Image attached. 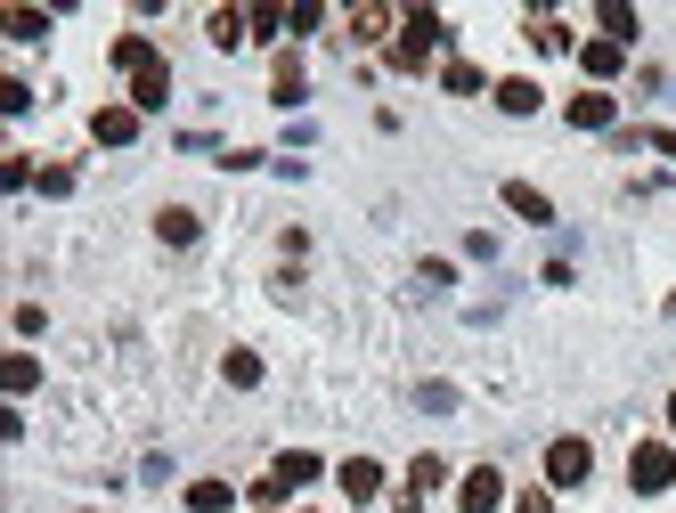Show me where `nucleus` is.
<instances>
[{"label":"nucleus","instance_id":"9d476101","mask_svg":"<svg viewBox=\"0 0 676 513\" xmlns=\"http://www.w3.org/2000/svg\"><path fill=\"white\" fill-rule=\"evenodd\" d=\"M628 33H636V9H628V0H603V9H596V41H620V50H628Z\"/></svg>","mask_w":676,"mask_h":513},{"label":"nucleus","instance_id":"393cba45","mask_svg":"<svg viewBox=\"0 0 676 513\" xmlns=\"http://www.w3.org/2000/svg\"><path fill=\"white\" fill-rule=\"evenodd\" d=\"M74 188V163H41V196H66Z\"/></svg>","mask_w":676,"mask_h":513},{"label":"nucleus","instance_id":"aec40b11","mask_svg":"<svg viewBox=\"0 0 676 513\" xmlns=\"http://www.w3.org/2000/svg\"><path fill=\"white\" fill-rule=\"evenodd\" d=\"M0 25H9V41H41L50 33V9H9Z\"/></svg>","mask_w":676,"mask_h":513},{"label":"nucleus","instance_id":"20e7f679","mask_svg":"<svg viewBox=\"0 0 676 513\" xmlns=\"http://www.w3.org/2000/svg\"><path fill=\"white\" fill-rule=\"evenodd\" d=\"M498 498H505V481H498V465H473V473L457 481V505L465 513H498Z\"/></svg>","mask_w":676,"mask_h":513},{"label":"nucleus","instance_id":"f8f14e48","mask_svg":"<svg viewBox=\"0 0 676 513\" xmlns=\"http://www.w3.org/2000/svg\"><path fill=\"white\" fill-rule=\"evenodd\" d=\"M155 237H163V244H196V237H204V220L188 212V204H172V212H155Z\"/></svg>","mask_w":676,"mask_h":513},{"label":"nucleus","instance_id":"4be33fe9","mask_svg":"<svg viewBox=\"0 0 676 513\" xmlns=\"http://www.w3.org/2000/svg\"><path fill=\"white\" fill-rule=\"evenodd\" d=\"M530 41H538L546 57H570V33L555 25V17H530Z\"/></svg>","mask_w":676,"mask_h":513},{"label":"nucleus","instance_id":"ddd939ff","mask_svg":"<svg viewBox=\"0 0 676 513\" xmlns=\"http://www.w3.org/2000/svg\"><path fill=\"white\" fill-rule=\"evenodd\" d=\"M579 66L596 74V81H611V74L628 66V50H620V41H587V50H579Z\"/></svg>","mask_w":676,"mask_h":513},{"label":"nucleus","instance_id":"39448f33","mask_svg":"<svg viewBox=\"0 0 676 513\" xmlns=\"http://www.w3.org/2000/svg\"><path fill=\"white\" fill-rule=\"evenodd\" d=\"M163 98H172V66H163V57H148V66L131 74V107H139V114H155Z\"/></svg>","mask_w":676,"mask_h":513},{"label":"nucleus","instance_id":"9b49d317","mask_svg":"<svg viewBox=\"0 0 676 513\" xmlns=\"http://www.w3.org/2000/svg\"><path fill=\"white\" fill-rule=\"evenodd\" d=\"M440 90H448V98H481V90H489V74H481V66H465V57H448V66H440Z\"/></svg>","mask_w":676,"mask_h":513},{"label":"nucleus","instance_id":"7ed1b4c3","mask_svg":"<svg viewBox=\"0 0 676 513\" xmlns=\"http://www.w3.org/2000/svg\"><path fill=\"white\" fill-rule=\"evenodd\" d=\"M628 481H636V489H644V498H661V489L676 481V457H668V448H661V440H644V448H636V457H628Z\"/></svg>","mask_w":676,"mask_h":513},{"label":"nucleus","instance_id":"f03ea898","mask_svg":"<svg viewBox=\"0 0 676 513\" xmlns=\"http://www.w3.org/2000/svg\"><path fill=\"white\" fill-rule=\"evenodd\" d=\"M587 473H596V448H587V440H555V448H546V481H555V489H579Z\"/></svg>","mask_w":676,"mask_h":513},{"label":"nucleus","instance_id":"6ab92c4d","mask_svg":"<svg viewBox=\"0 0 676 513\" xmlns=\"http://www.w3.org/2000/svg\"><path fill=\"white\" fill-rule=\"evenodd\" d=\"M229 481H188V513H229Z\"/></svg>","mask_w":676,"mask_h":513},{"label":"nucleus","instance_id":"2eb2a0df","mask_svg":"<svg viewBox=\"0 0 676 513\" xmlns=\"http://www.w3.org/2000/svg\"><path fill=\"white\" fill-rule=\"evenodd\" d=\"M498 107H505V114H538V81H530V74L498 81Z\"/></svg>","mask_w":676,"mask_h":513},{"label":"nucleus","instance_id":"4468645a","mask_svg":"<svg viewBox=\"0 0 676 513\" xmlns=\"http://www.w3.org/2000/svg\"><path fill=\"white\" fill-rule=\"evenodd\" d=\"M392 25H400L392 9H351V41H400Z\"/></svg>","mask_w":676,"mask_h":513},{"label":"nucleus","instance_id":"a211bd4d","mask_svg":"<svg viewBox=\"0 0 676 513\" xmlns=\"http://www.w3.org/2000/svg\"><path fill=\"white\" fill-rule=\"evenodd\" d=\"M505 204H514L522 220H538V229H546V220H555V204H546L538 188H530V179H514V188H505Z\"/></svg>","mask_w":676,"mask_h":513},{"label":"nucleus","instance_id":"dca6fc26","mask_svg":"<svg viewBox=\"0 0 676 513\" xmlns=\"http://www.w3.org/2000/svg\"><path fill=\"white\" fill-rule=\"evenodd\" d=\"M33 383H41V367H33L25 351H9V367H0V392H9V400H25Z\"/></svg>","mask_w":676,"mask_h":513},{"label":"nucleus","instance_id":"cd10ccee","mask_svg":"<svg viewBox=\"0 0 676 513\" xmlns=\"http://www.w3.org/2000/svg\"><path fill=\"white\" fill-rule=\"evenodd\" d=\"M668 433H676V400H668Z\"/></svg>","mask_w":676,"mask_h":513},{"label":"nucleus","instance_id":"6e6552de","mask_svg":"<svg viewBox=\"0 0 676 513\" xmlns=\"http://www.w3.org/2000/svg\"><path fill=\"white\" fill-rule=\"evenodd\" d=\"M375 489H383V465H375V457H351V465H342V498H359V505H367Z\"/></svg>","mask_w":676,"mask_h":513},{"label":"nucleus","instance_id":"5701e85b","mask_svg":"<svg viewBox=\"0 0 676 513\" xmlns=\"http://www.w3.org/2000/svg\"><path fill=\"white\" fill-rule=\"evenodd\" d=\"M440 481H448L440 457H416V465H407V489H416V498H424V489H440Z\"/></svg>","mask_w":676,"mask_h":513},{"label":"nucleus","instance_id":"412c9836","mask_svg":"<svg viewBox=\"0 0 676 513\" xmlns=\"http://www.w3.org/2000/svg\"><path fill=\"white\" fill-rule=\"evenodd\" d=\"M244 33H253V17H244V9H212V41H220V50H237Z\"/></svg>","mask_w":676,"mask_h":513},{"label":"nucleus","instance_id":"f257e3e1","mask_svg":"<svg viewBox=\"0 0 676 513\" xmlns=\"http://www.w3.org/2000/svg\"><path fill=\"white\" fill-rule=\"evenodd\" d=\"M440 33H448L440 9H407L400 17V41H392V74H424V66H433V50H440Z\"/></svg>","mask_w":676,"mask_h":513},{"label":"nucleus","instance_id":"bb28decb","mask_svg":"<svg viewBox=\"0 0 676 513\" xmlns=\"http://www.w3.org/2000/svg\"><path fill=\"white\" fill-rule=\"evenodd\" d=\"M514 513H555V489H522V498H514Z\"/></svg>","mask_w":676,"mask_h":513},{"label":"nucleus","instance_id":"a878e982","mask_svg":"<svg viewBox=\"0 0 676 513\" xmlns=\"http://www.w3.org/2000/svg\"><path fill=\"white\" fill-rule=\"evenodd\" d=\"M25 179H41L33 155H9V163H0V188H25Z\"/></svg>","mask_w":676,"mask_h":513},{"label":"nucleus","instance_id":"1a4fd4ad","mask_svg":"<svg viewBox=\"0 0 676 513\" xmlns=\"http://www.w3.org/2000/svg\"><path fill=\"white\" fill-rule=\"evenodd\" d=\"M570 122H579V131H611L620 114H611V98H603V90H579V98H570Z\"/></svg>","mask_w":676,"mask_h":513},{"label":"nucleus","instance_id":"f3484780","mask_svg":"<svg viewBox=\"0 0 676 513\" xmlns=\"http://www.w3.org/2000/svg\"><path fill=\"white\" fill-rule=\"evenodd\" d=\"M220 375H229V392H261V359L253 351H229V359H220Z\"/></svg>","mask_w":676,"mask_h":513},{"label":"nucleus","instance_id":"b1692460","mask_svg":"<svg viewBox=\"0 0 676 513\" xmlns=\"http://www.w3.org/2000/svg\"><path fill=\"white\" fill-rule=\"evenodd\" d=\"M416 407H424V416H448V407H457V392H448V383H416Z\"/></svg>","mask_w":676,"mask_h":513},{"label":"nucleus","instance_id":"423d86ee","mask_svg":"<svg viewBox=\"0 0 676 513\" xmlns=\"http://www.w3.org/2000/svg\"><path fill=\"white\" fill-rule=\"evenodd\" d=\"M90 139H98V148H131V139H139V107H98Z\"/></svg>","mask_w":676,"mask_h":513},{"label":"nucleus","instance_id":"0eeeda50","mask_svg":"<svg viewBox=\"0 0 676 513\" xmlns=\"http://www.w3.org/2000/svg\"><path fill=\"white\" fill-rule=\"evenodd\" d=\"M270 98H277V107H302V98H310V74H302V57H277V66H270Z\"/></svg>","mask_w":676,"mask_h":513}]
</instances>
